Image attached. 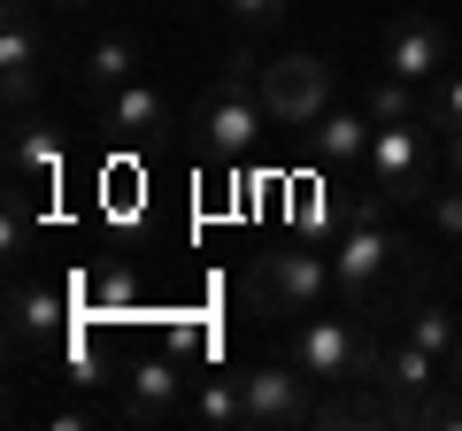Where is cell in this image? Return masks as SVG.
I'll return each mask as SVG.
<instances>
[{
  "label": "cell",
  "instance_id": "obj_1",
  "mask_svg": "<svg viewBox=\"0 0 462 431\" xmlns=\"http://www.w3.org/2000/svg\"><path fill=\"white\" fill-rule=\"evenodd\" d=\"M385 200L363 193L346 200L339 224H331V285H339V308H363V316H385V308H409L416 293H431V270L409 239L385 224Z\"/></svg>",
  "mask_w": 462,
  "mask_h": 431
},
{
  "label": "cell",
  "instance_id": "obj_2",
  "mask_svg": "<svg viewBox=\"0 0 462 431\" xmlns=\"http://www.w3.org/2000/svg\"><path fill=\"white\" fill-rule=\"evenodd\" d=\"M270 132H278V124H270V100H263V62L239 47L224 69H216V85L200 93L193 139H200V154H208V162H231V170H239L247 154H263Z\"/></svg>",
  "mask_w": 462,
  "mask_h": 431
},
{
  "label": "cell",
  "instance_id": "obj_3",
  "mask_svg": "<svg viewBox=\"0 0 462 431\" xmlns=\"http://www.w3.org/2000/svg\"><path fill=\"white\" fill-rule=\"evenodd\" d=\"M378 362H385V347H378V316H363V308H339V316H300L293 324V370H309L316 385H370L378 378Z\"/></svg>",
  "mask_w": 462,
  "mask_h": 431
},
{
  "label": "cell",
  "instance_id": "obj_4",
  "mask_svg": "<svg viewBox=\"0 0 462 431\" xmlns=\"http://www.w3.org/2000/svg\"><path fill=\"white\" fill-rule=\"evenodd\" d=\"M331 293H339L331 285V247H309V239H285V247L254 254V270H247V308L263 324H300Z\"/></svg>",
  "mask_w": 462,
  "mask_h": 431
},
{
  "label": "cell",
  "instance_id": "obj_5",
  "mask_svg": "<svg viewBox=\"0 0 462 431\" xmlns=\"http://www.w3.org/2000/svg\"><path fill=\"white\" fill-rule=\"evenodd\" d=\"M439 132H431V116H409V124H378V139H370L363 154V193H378L385 208H416V200L439 193Z\"/></svg>",
  "mask_w": 462,
  "mask_h": 431
},
{
  "label": "cell",
  "instance_id": "obj_6",
  "mask_svg": "<svg viewBox=\"0 0 462 431\" xmlns=\"http://www.w3.org/2000/svg\"><path fill=\"white\" fill-rule=\"evenodd\" d=\"M331 62L324 54H309V47H285V54H270L263 62V100H270V124L278 132H309L316 116L331 108Z\"/></svg>",
  "mask_w": 462,
  "mask_h": 431
},
{
  "label": "cell",
  "instance_id": "obj_7",
  "mask_svg": "<svg viewBox=\"0 0 462 431\" xmlns=\"http://www.w3.org/2000/svg\"><path fill=\"white\" fill-rule=\"evenodd\" d=\"M378 69L385 78H409V85L447 78V69H455V32H447L439 16H424V8H401L378 32Z\"/></svg>",
  "mask_w": 462,
  "mask_h": 431
},
{
  "label": "cell",
  "instance_id": "obj_8",
  "mask_svg": "<svg viewBox=\"0 0 462 431\" xmlns=\"http://www.w3.org/2000/svg\"><path fill=\"white\" fill-rule=\"evenodd\" d=\"M309 370L293 362H254L239 370V400H247V431H300L316 424V400H309Z\"/></svg>",
  "mask_w": 462,
  "mask_h": 431
},
{
  "label": "cell",
  "instance_id": "obj_9",
  "mask_svg": "<svg viewBox=\"0 0 462 431\" xmlns=\"http://www.w3.org/2000/svg\"><path fill=\"white\" fill-rule=\"evenodd\" d=\"M385 393V408H393V424H424V408L447 393V362L439 354H424L416 339H393L378 362V378H370Z\"/></svg>",
  "mask_w": 462,
  "mask_h": 431
},
{
  "label": "cell",
  "instance_id": "obj_10",
  "mask_svg": "<svg viewBox=\"0 0 462 431\" xmlns=\"http://www.w3.org/2000/svg\"><path fill=\"white\" fill-rule=\"evenodd\" d=\"M54 178H62V139H54L47 124H16V132H8V239L23 232L32 200L54 193Z\"/></svg>",
  "mask_w": 462,
  "mask_h": 431
},
{
  "label": "cell",
  "instance_id": "obj_11",
  "mask_svg": "<svg viewBox=\"0 0 462 431\" xmlns=\"http://www.w3.org/2000/svg\"><path fill=\"white\" fill-rule=\"evenodd\" d=\"M170 416H185V370L170 362V354H139V362L124 370V385H116V424L154 431V424H170Z\"/></svg>",
  "mask_w": 462,
  "mask_h": 431
},
{
  "label": "cell",
  "instance_id": "obj_12",
  "mask_svg": "<svg viewBox=\"0 0 462 431\" xmlns=\"http://www.w3.org/2000/svg\"><path fill=\"white\" fill-rule=\"evenodd\" d=\"M39 85H47V32H39L32 8H8V23H0V93H8V108H32Z\"/></svg>",
  "mask_w": 462,
  "mask_h": 431
},
{
  "label": "cell",
  "instance_id": "obj_13",
  "mask_svg": "<svg viewBox=\"0 0 462 431\" xmlns=\"http://www.w3.org/2000/svg\"><path fill=\"white\" fill-rule=\"evenodd\" d=\"M300 139H309V162H316V170H363V154H370V139H378V124H370L363 100H346V108L331 100V108H324V116H316Z\"/></svg>",
  "mask_w": 462,
  "mask_h": 431
},
{
  "label": "cell",
  "instance_id": "obj_14",
  "mask_svg": "<svg viewBox=\"0 0 462 431\" xmlns=\"http://www.w3.org/2000/svg\"><path fill=\"white\" fill-rule=\"evenodd\" d=\"M69 324V293L62 285H16L8 293V347L16 354H54Z\"/></svg>",
  "mask_w": 462,
  "mask_h": 431
},
{
  "label": "cell",
  "instance_id": "obj_15",
  "mask_svg": "<svg viewBox=\"0 0 462 431\" xmlns=\"http://www.w3.org/2000/svg\"><path fill=\"white\" fill-rule=\"evenodd\" d=\"M139 69H147V47H139V32H100L93 47H85V62H78V93L100 108V100L124 93Z\"/></svg>",
  "mask_w": 462,
  "mask_h": 431
},
{
  "label": "cell",
  "instance_id": "obj_16",
  "mask_svg": "<svg viewBox=\"0 0 462 431\" xmlns=\"http://www.w3.org/2000/svg\"><path fill=\"white\" fill-rule=\"evenodd\" d=\"M100 124H108L116 139H132V147H139V139L170 132V100L154 93L147 78H132V85H124V93H108V100H100Z\"/></svg>",
  "mask_w": 462,
  "mask_h": 431
},
{
  "label": "cell",
  "instance_id": "obj_17",
  "mask_svg": "<svg viewBox=\"0 0 462 431\" xmlns=\"http://www.w3.org/2000/svg\"><path fill=\"white\" fill-rule=\"evenodd\" d=\"M401 339H416L424 354H439V362H447V354L462 347V316L447 308L439 293H416L409 308H401Z\"/></svg>",
  "mask_w": 462,
  "mask_h": 431
},
{
  "label": "cell",
  "instance_id": "obj_18",
  "mask_svg": "<svg viewBox=\"0 0 462 431\" xmlns=\"http://www.w3.org/2000/svg\"><path fill=\"white\" fill-rule=\"evenodd\" d=\"M185 416L208 431H231V424H247V400H239V378H200L193 393H185Z\"/></svg>",
  "mask_w": 462,
  "mask_h": 431
},
{
  "label": "cell",
  "instance_id": "obj_19",
  "mask_svg": "<svg viewBox=\"0 0 462 431\" xmlns=\"http://www.w3.org/2000/svg\"><path fill=\"white\" fill-rule=\"evenodd\" d=\"M363 108H370V124H409V116H424L416 85H409V78H385V69L363 85Z\"/></svg>",
  "mask_w": 462,
  "mask_h": 431
},
{
  "label": "cell",
  "instance_id": "obj_20",
  "mask_svg": "<svg viewBox=\"0 0 462 431\" xmlns=\"http://www.w3.org/2000/svg\"><path fill=\"white\" fill-rule=\"evenodd\" d=\"M431 132H462V62L447 69V78H431V100H424Z\"/></svg>",
  "mask_w": 462,
  "mask_h": 431
},
{
  "label": "cell",
  "instance_id": "obj_21",
  "mask_svg": "<svg viewBox=\"0 0 462 431\" xmlns=\"http://www.w3.org/2000/svg\"><path fill=\"white\" fill-rule=\"evenodd\" d=\"M424 216H431V232H439L447 247H455V239H462V178H447L439 193L424 200Z\"/></svg>",
  "mask_w": 462,
  "mask_h": 431
},
{
  "label": "cell",
  "instance_id": "obj_22",
  "mask_svg": "<svg viewBox=\"0 0 462 431\" xmlns=\"http://www.w3.org/2000/svg\"><path fill=\"white\" fill-rule=\"evenodd\" d=\"M224 16H231V32H270L285 16V0H224Z\"/></svg>",
  "mask_w": 462,
  "mask_h": 431
},
{
  "label": "cell",
  "instance_id": "obj_23",
  "mask_svg": "<svg viewBox=\"0 0 462 431\" xmlns=\"http://www.w3.org/2000/svg\"><path fill=\"white\" fill-rule=\"evenodd\" d=\"M116 408H54L47 416V431H93V424H108Z\"/></svg>",
  "mask_w": 462,
  "mask_h": 431
},
{
  "label": "cell",
  "instance_id": "obj_24",
  "mask_svg": "<svg viewBox=\"0 0 462 431\" xmlns=\"http://www.w3.org/2000/svg\"><path fill=\"white\" fill-rule=\"evenodd\" d=\"M100 300H108V308H124V300H132V278H124V270H116V278H100Z\"/></svg>",
  "mask_w": 462,
  "mask_h": 431
},
{
  "label": "cell",
  "instance_id": "obj_25",
  "mask_svg": "<svg viewBox=\"0 0 462 431\" xmlns=\"http://www.w3.org/2000/svg\"><path fill=\"white\" fill-rule=\"evenodd\" d=\"M439 147H447V170L462 178V132H439Z\"/></svg>",
  "mask_w": 462,
  "mask_h": 431
},
{
  "label": "cell",
  "instance_id": "obj_26",
  "mask_svg": "<svg viewBox=\"0 0 462 431\" xmlns=\"http://www.w3.org/2000/svg\"><path fill=\"white\" fill-rule=\"evenodd\" d=\"M447 385H455V393H462V347L447 354Z\"/></svg>",
  "mask_w": 462,
  "mask_h": 431
},
{
  "label": "cell",
  "instance_id": "obj_27",
  "mask_svg": "<svg viewBox=\"0 0 462 431\" xmlns=\"http://www.w3.org/2000/svg\"><path fill=\"white\" fill-rule=\"evenodd\" d=\"M62 8H93V0H62Z\"/></svg>",
  "mask_w": 462,
  "mask_h": 431
},
{
  "label": "cell",
  "instance_id": "obj_28",
  "mask_svg": "<svg viewBox=\"0 0 462 431\" xmlns=\"http://www.w3.org/2000/svg\"><path fill=\"white\" fill-rule=\"evenodd\" d=\"M8 8H32V0H8Z\"/></svg>",
  "mask_w": 462,
  "mask_h": 431
},
{
  "label": "cell",
  "instance_id": "obj_29",
  "mask_svg": "<svg viewBox=\"0 0 462 431\" xmlns=\"http://www.w3.org/2000/svg\"><path fill=\"white\" fill-rule=\"evenodd\" d=\"M455 262H462V239H455Z\"/></svg>",
  "mask_w": 462,
  "mask_h": 431
}]
</instances>
